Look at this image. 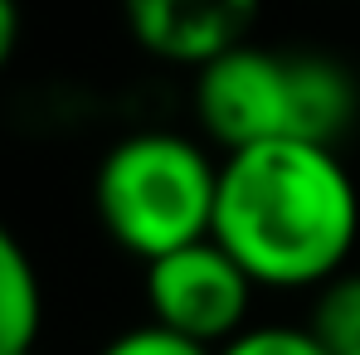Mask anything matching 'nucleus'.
Instances as JSON below:
<instances>
[{
    "label": "nucleus",
    "instance_id": "1",
    "mask_svg": "<svg viewBox=\"0 0 360 355\" xmlns=\"http://www.w3.org/2000/svg\"><path fill=\"white\" fill-rule=\"evenodd\" d=\"M258 288H321L360 234V195L336 146L258 141L219 161L214 224Z\"/></svg>",
    "mask_w": 360,
    "mask_h": 355
},
{
    "label": "nucleus",
    "instance_id": "2",
    "mask_svg": "<svg viewBox=\"0 0 360 355\" xmlns=\"http://www.w3.org/2000/svg\"><path fill=\"white\" fill-rule=\"evenodd\" d=\"M195 73V117L224 151L283 136L341 146L360 117L356 73L316 49H263L243 39Z\"/></svg>",
    "mask_w": 360,
    "mask_h": 355
},
{
    "label": "nucleus",
    "instance_id": "3",
    "mask_svg": "<svg viewBox=\"0 0 360 355\" xmlns=\"http://www.w3.org/2000/svg\"><path fill=\"white\" fill-rule=\"evenodd\" d=\"M219 166L176 131L122 136L98 166V219L108 238L141 263L210 234Z\"/></svg>",
    "mask_w": 360,
    "mask_h": 355
},
{
    "label": "nucleus",
    "instance_id": "4",
    "mask_svg": "<svg viewBox=\"0 0 360 355\" xmlns=\"http://www.w3.org/2000/svg\"><path fill=\"white\" fill-rule=\"evenodd\" d=\"M253 288L258 283L243 273V263L214 234L195 238V243H180V248L146 263L151 321L171 326L180 336L210 346V351L234 341L243 331Z\"/></svg>",
    "mask_w": 360,
    "mask_h": 355
},
{
    "label": "nucleus",
    "instance_id": "5",
    "mask_svg": "<svg viewBox=\"0 0 360 355\" xmlns=\"http://www.w3.org/2000/svg\"><path fill=\"white\" fill-rule=\"evenodd\" d=\"M122 20L151 59L200 68L248 39L258 0H122Z\"/></svg>",
    "mask_w": 360,
    "mask_h": 355
},
{
    "label": "nucleus",
    "instance_id": "6",
    "mask_svg": "<svg viewBox=\"0 0 360 355\" xmlns=\"http://www.w3.org/2000/svg\"><path fill=\"white\" fill-rule=\"evenodd\" d=\"M44 321V292H39V273L25 253V243L15 229L0 219V355L34 351Z\"/></svg>",
    "mask_w": 360,
    "mask_h": 355
},
{
    "label": "nucleus",
    "instance_id": "7",
    "mask_svg": "<svg viewBox=\"0 0 360 355\" xmlns=\"http://www.w3.org/2000/svg\"><path fill=\"white\" fill-rule=\"evenodd\" d=\"M307 331L331 355H360V268H341L316 288Z\"/></svg>",
    "mask_w": 360,
    "mask_h": 355
},
{
    "label": "nucleus",
    "instance_id": "8",
    "mask_svg": "<svg viewBox=\"0 0 360 355\" xmlns=\"http://www.w3.org/2000/svg\"><path fill=\"white\" fill-rule=\"evenodd\" d=\"M214 355H331L307 326H243Z\"/></svg>",
    "mask_w": 360,
    "mask_h": 355
},
{
    "label": "nucleus",
    "instance_id": "9",
    "mask_svg": "<svg viewBox=\"0 0 360 355\" xmlns=\"http://www.w3.org/2000/svg\"><path fill=\"white\" fill-rule=\"evenodd\" d=\"M98 355H214V351L171 331V326H161V321H146L136 331H122L117 341H108Z\"/></svg>",
    "mask_w": 360,
    "mask_h": 355
},
{
    "label": "nucleus",
    "instance_id": "10",
    "mask_svg": "<svg viewBox=\"0 0 360 355\" xmlns=\"http://www.w3.org/2000/svg\"><path fill=\"white\" fill-rule=\"evenodd\" d=\"M15 44H20V5L15 0H0V68L10 63Z\"/></svg>",
    "mask_w": 360,
    "mask_h": 355
},
{
    "label": "nucleus",
    "instance_id": "11",
    "mask_svg": "<svg viewBox=\"0 0 360 355\" xmlns=\"http://www.w3.org/2000/svg\"><path fill=\"white\" fill-rule=\"evenodd\" d=\"M15 355H34V351H15Z\"/></svg>",
    "mask_w": 360,
    "mask_h": 355
}]
</instances>
